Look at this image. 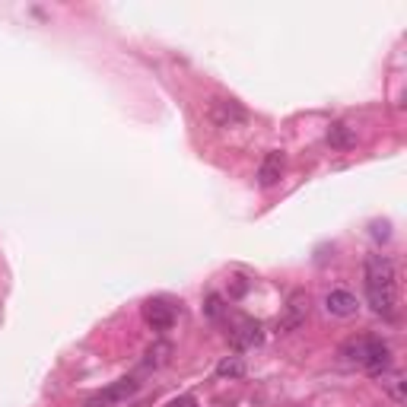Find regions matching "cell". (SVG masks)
<instances>
[{
    "label": "cell",
    "mask_w": 407,
    "mask_h": 407,
    "mask_svg": "<svg viewBox=\"0 0 407 407\" xmlns=\"http://www.w3.org/2000/svg\"><path fill=\"white\" fill-rule=\"evenodd\" d=\"M366 299L375 315L388 318V322L398 312V270L388 255L366 258Z\"/></svg>",
    "instance_id": "6da1fadb"
},
{
    "label": "cell",
    "mask_w": 407,
    "mask_h": 407,
    "mask_svg": "<svg viewBox=\"0 0 407 407\" xmlns=\"http://www.w3.org/2000/svg\"><path fill=\"white\" fill-rule=\"evenodd\" d=\"M359 366H363L369 375H385L392 369V347L382 338H363V357H359Z\"/></svg>",
    "instance_id": "7a4b0ae2"
},
{
    "label": "cell",
    "mask_w": 407,
    "mask_h": 407,
    "mask_svg": "<svg viewBox=\"0 0 407 407\" xmlns=\"http://www.w3.org/2000/svg\"><path fill=\"white\" fill-rule=\"evenodd\" d=\"M137 392H140L137 379H118V382H111V385H105L102 392L92 394V398L86 401V407H118V404H125V401H131Z\"/></svg>",
    "instance_id": "3957f363"
},
{
    "label": "cell",
    "mask_w": 407,
    "mask_h": 407,
    "mask_svg": "<svg viewBox=\"0 0 407 407\" xmlns=\"http://www.w3.org/2000/svg\"><path fill=\"white\" fill-rule=\"evenodd\" d=\"M207 115L216 127H239L249 121V111L242 109L235 99H214V102L207 105Z\"/></svg>",
    "instance_id": "277c9868"
},
{
    "label": "cell",
    "mask_w": 407,
    "mask_h": 407,
    "mask_svg": "<svg viewBox=\"0 0 407 407\" xmlns=\"http://www.w3.org/2000/svg\"><path fill=\"white\" fill-rule=\"evenodd\" d=\"M175 318H179V312H175V305L169 303V299H146L144 303V322L150 324L153 331H172Z\"/></svg>",
    "instance_id": "5b68a950"
},
{
    "label": "cell",
    "mask_w": 407,
    "mask_h": 407,
    "mask_svg": "<svg viewBox=\"0 0 407 407\" xmlns=\"http://www.w3.org/2000/svg\"><path fill=\"white\" fill-rule=\"evenodd\" d=\"M229 338H233V344L239 350H251V347H258L264 340V334H261V324L258 322H251V318H235L233 328H229Z\"/></svg>",
    "instance_id": "8992f818"
},
{
    "label": "cell",
    "mask_w": 407,
    "mask_h": 407,
    "mask_svg": "<svg viewBox=\"0 0 407 407\" xmlns=\"http://www.w3.org/2000/svg\"><path fill=\"white\" fill-rule=\"evenodd\" d=\"M283 169H287V156H283L280 150H270L268 156L261 159V166H258V185H261V188L280 185Z\"/></svg>",
    "instance_id": "52a82bcc"
},
{
    "label": "cell",
    "mask_w": 407,
    "mask_h": 407,
    "mask_svg": "<svg viewBox=\"0 0 407 407\" xmlns=\"http://www.w3.org/2000/svg\"><path fill=\"white\" fill-rule=\"evenodd\" d=\"M324 309H328V315H334V318H350V315H357L359 303L350 290H331L328 296H324Z\"/></svg>",
    "instance_id": "ba28073f"
},
{
    "label": "cell",
    "mask_w": 407,
    "mask_h": 407,
    "mask_svg": "<svg viewBox=\"0 0 407 407\" xmlns=\"http://www.w3.org/2000/svg\"><path fill=\"white\" fill-rule=\"evenodd\" d=\"M324 140H328L331 150H340V153L357 146V134H353V127L344 125V121H334V125L328 127V134H324Z\"/></svg>",
    "instance_id": "9c48e42d"
},
{
    "label": "cell",
    "mask_w": 407,
    "mask_h": 407,
    "mask_svg": "<svg viewBox=\"0 0 407 407\" xmlns=\"http://www.w3.org/2000/svg\"><path fill=\"white\" fill-rule=\"evenodd\" d=\"M216 375H220V379H242V375H245L242 357H223L220 363H216Z\"/></svg>",
    "instance_id": "30bf717a"
},
{
    "label": "cell",
    "mask_w": 407,
    "mask_h": 407,
    "mask_svg": "<svg viewBox=\"0 0 407 407\" xmlns=\"http://www.w3.org/2000/svg\"><path fill=\"white\" fill-rule=\"evenodd\" d=\"M303 318H305V305H303V299L293 296V303H290V315H287V318L280 322V331H296L299 324H303Z\"/></svg>",
    "instance_id": "8fae6325"
},
{
    "label": "cell",
    "mask_w": 407,
    "mask_h": 407,
    "mask_svg": "<svg viewBox=\"0 0 407 407\" xmlns=\"http://www.w3.org/2000/svg\"><path fill=\"white\" fill-rule=\"evenodd\" d=\"M169 353H172V347H169V344L150 347V350H146V363H144V366H163V363L169 359Z\"/></svg>",
    "instance_id": "7c38bea8"
},
{
    "label": "cell",
    "mask_w": 407,
    "mask_h": 407,
    "mask_svg": "<svg viewBox=\"0 0 407 407\" xmlns=\"http://www.w3.org/2000/svg\"><path fill=\"white\" fill-rule=\"evenodd\" d=\"M204 309H207V315L214 318V322H220V318L226 315V305H223V299L216 296V293H210V296H207V305H204Z\"/></svg>",
    "instance_id": "4fadbf2b"
},
{
    "label": "cell",
    "mask_w": 407,
    "mask_h": 407,
    "mask_svg": "<svg viewBox=\"0 0 407 407\" xmlns=\"http://www.w3.org/2000/svg\"><path fill=\"white\" fill-rule=\"evenodd\" d=\"M169 407H198V401H194L191 394H181V398H175Z\"/></svg>",
    "instance_id": "5bb4252c"
}]
</instances>
